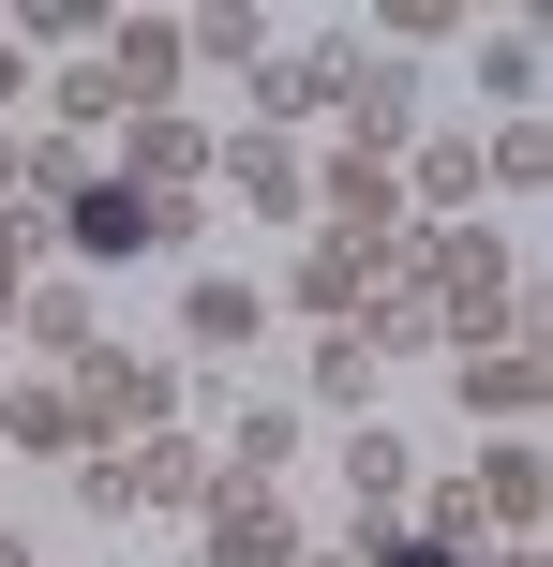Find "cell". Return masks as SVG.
Returning a JSON list of instances; mask_svg holds the SVG:
<instances>
[{
  "label": "cell",
  "instance_id": "6da1fadb",
  "mask_svg": "<svg viewBox=\"0 0 553 567\" xmlns=\"http://www.w3.org/2000/svg\"><path fill=\"white\" fill-rule=\"evenodd\" d=\"M404 255H419L404 179H389V165H329V225H315V255H299V299L345 313V329L375 343V313H389V284H404Z\"/></svg>",
  "mask_w": 553,
  "mask_h": 567
},
{
  "label": "cell",
  "instance_id": "7a4b0ae2",
  "mask_svg": "<svg viewBox=\"0 0 553 567\" xmlns=\"http://www.w3.org/2000/svg\"><path fill=\"white\" fill-rule=\"evenodd\" d=\"M209 478H225V463H209L195 433H135V449L90 463V508H209Z\"/></svg>",
  "mask_w": 553,
  "mask_h": 567
},
{
  "label": "cell",
  "instance_id": "3957f363",
  "mask_svg": "<svg viewBox=\"0 0 553 567\" xmlns=\"http://www.w3.org/2000/svg\"><path fill=\"white\" fill-rule=\"evenodd\" d=\"M60 389H75V433H90V449H120V433H150V419H165V373H150V359H120V343L60 359Z\"/></svg>",
  "mask_w": 553,
  "mask_h": 567
},
{
  "label": "cell",
  "instance_id": "277c9868",
  "mask_svg": "<svg viewBox=\"0 0 553 567\" xmlns=\"http://www.w3.org/2000/svg\"><path fill=\"white\" fill-rule=\"evenodd\" d=\"M209 567H299V523L269 478H209Z\"/></svg>",
  "mask_w": 553,
  "mask_h": 567
},
{
  "label": "cell",
  "instance_id": "5b68a950",
  "mask_svg": "<svg viewBox=\"0 0 553 567\" xmlns=\"http://www.w3.org/2000/svg\"><path fill=\"white\" fill-rule=\"evenodd\" d=\"M150 239H180L165 195H135V179H90L75 195V255H150Z\"/></svg>",
  "mask_w": 553,
  "mask_h": 567
},
{
  "label": "cell",
  "instance_id": "8992f818",
  "mask_svg": "<svg viewBox=\"0 0 553 567\" xmlns=\"http://www.w3.org/2000/svg\"><path fill=\"white\" fill-rule=\"evenodd\" d=\"M195 179H209V135H195V120H135V195H195Z\"/></svg>",
  "mask_w": 553,
  "mask_h": 567
},
{
  "label": "cell",
  "instance_id": "52a82bcc",
  "mask_svg": "<svg viewBox=\"0 0 553 567\" xmlns=\"http://www.w3.org/2000/svg\"><path fill=\"white\" fill-rule=\"evenodd\" d=\"M464 493H479V508L509 523V538H539V493H553V478H539V449H494V463H479Z\"/></svg>",
  "mask_w": 553,
  "mask_h": 567
},
{
  "label": "cell",
  "instance_id": "ba28073f",
  "mask_svg": "<svg viewBox=\"0 0 553 567\" xmlns=\"http://www.w3.org/2000/svg\"><path fill=\"white\" fill-rule=\"evenodd\" d=\"M225 179H239L255 209H299V150H285V135H239V150H225Z\"/></svg>",
  "mask_w": 553,
  "mask_h": 567
},
{
  "label": "cell",
  "instance_id": "9c48e42d",
  "mask_svg": "<svg viewBox=\"0 0 553 567\" xmlns=\"http://www.w3.org/2000/svg\"><path fill=\"white\" fill-rule=\"evenodd\" d=\"M464 403H494V419H524V403H539V343H494V359H464Z\"/></svg>",
  "mask_w": 553,
  "mask_h": 567
},
{
  "label": "cell",
  "instance_id": "30bf717a",
  "mask_svg": "<svg viewBox=\"0 0 553 567\" xmlns=\"http://www.w3.org/2000/svg\"><path fill=\"white\" fill-rule=\"evenodd\" d=\"M180 329H195L209 359H239V343H255V284H195V313H180Z\"/></svg>",
  "mask_w": 553,
  "mask_h": 567
},
{
  "label": "cell",
  "instance_id": "8fae6325",
  "mask_svg": "<svg viewBox=\"0 0 553 567\" xmlns=\"http://www.w3.org/2000/svg\"><path fill=\"white\" fill-rule=\"evenodd\" d=\"M345 493L389 523V508H404V449H389V433H359V449H345Z\"/></svg>",
  "mask_w": 553,
  "mask_h": 567
},
{
  "label": "cell",
  "instance_id": "7c38bea8",
  "mask_svg": "<svg viewBox=\"0 0 553 567\" xmlns=\"http://www.w3.org/2000/svg\"><path fill=\"white\" fill-rule=\"evenodd\" d=\"M0 433H16V449H60V433H75V389H16V403H0Z\"/></svg>",
  "mask_w": 553,
  "mask_h": 567
},
{
  "label": "cell",
  "instance_id": "4fadbf2b",
  "mask_svg": "<svg viewBox=\"0 0 553 567\" xmlns=\"http://www.w3.org/2000/svg\"><path fill=\"white\" fill-rule=\"evenodd\" d=\"M419 195H434V209H479V150L434 135V150H419Z\"/></svg>",
  "mask_w": 553,
  "mask_h": 567
},
{
  "label": "cell",
  "instance_id": "5bb4252c",
  "mask_svg": "<svg viewBox=\"0 0 553 567\" xmlns=\"http://www.w3.org/2000/svg\"><path fill=\"white\" fill-rule=\"evenodd\" d=\"M269 105H345V60H269Z\"/></svg>",
  "mask_w": 553,
  "mask_h": 567
},
{
  "label": "cell",
  "instance_id": "9a60e30c",
  "mask_svg": "<svg viewBox=\"0 0 553 567\" xmlns=\"http://www.w3.org/2000/svg\"><path fill=\"white\" fill-rule=\"evenodd\" d=\"M30 329H45V359H90V343H105V329H90V299H30Z\"/></svg>",
  "mask_w": 553,
  "mask_h": 567
},
{
  "label": "cell",
  "instance_id": "2e32d148",
  "mask_svg": "<svg viewBox=\"0 0 553 567\" xmlns=\"http://www.w3.org/2000/svg\"><path fill=\"white\" fill-rule=\"evenodd\" d=\"M375 567H464V553H449V538H389Z\"/></svg>",
  "mask_w": 553,
  "mask_h": 567
},
{
  "label": "cell",
  "instance_id": "e0dca14e",
  "mask_svg": "<svg viewBox=\"0 0 553 567\" xmlns=\"http://www.w3.org/2000/svg\"><path fill=\"white\" fill-rule=\"evenodd\" d=\"M16 284H30V239H16V225H0V313H16Z\"/></svg>",
  "mask_w": 553,
  "mask_h": 567
},
{
  "label": "cell",
  "instance_id": "ac0fdd59",
  "mask_svg": "<svg viewBox=\"0 0 553 567\" xmlns=\"http://www.w3.org/2000/svg\"><path fill=\"white\" fill-rule=\"evenodd\" d=\"M0 105H16V45H0Z\"/></svg>",
  "mask_w": 553,
  "mask_h": 567
},
{
  "label": "cell",
  "instance_id": "d6986e66",
  "mask_svg": "<svg viewBox=\"0 0 553 567\" xmlns=\"http://www.w3.org/2000/svg\"><path fill=\"white\" fill-rule=\"evenodd\" d=\"M0 567H30V553H16V538H0Z\"/></svg>",
  "mask_w": 553,
  "mask_h": 567
}]
</instances>
